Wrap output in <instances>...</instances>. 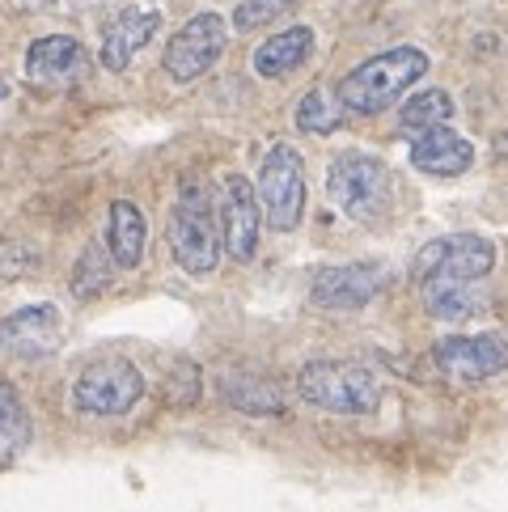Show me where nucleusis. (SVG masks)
<instances>
[{"label": "nucleus", "instance_id": "1", "mask_svg": "<svg viewBox=\"0 0 508 512\" xmlns=\"http://www.w3.org/2000/svg\"><path fill=\"white\" fill-rule=\"evenodd\" d=\"M428 64L432 60L420 47H390V51H381V56L356 64L348 77L339 81L335 98L348 115H381L386 106H394L415 81L424 77Z\"/></svg>", "mask_w": 508, "mask_h": 512}, {"label": "nucleus", "instance_id": "2", "mask_svg": "<svg viewBox=\"0 0 508 512\" xmlns=\"http://www.w3.org/2000/svg\"><path fill=\"white\" fill-rule=\"evenodd\" d=\"M326 195L356 225H386V216L394 212L390 170L373 153H339L326 166Z\"/></svg>", "mask_w": 508, "mask_h": 512}, {"label": "nucleus", "instance_id": "3", "mask_svg": "<svg viewBox=\"0 0 508 512\" xmlns=\"http://www.w3.org/2000/svg\"><path fill=\"white\" fill-rule=\"evenodd\" d=\"M297 394L331 415H373L381 407V381L352 360H310L297 373Z\"/></svg>", "mask_w": 508, "mask_h": 512}, {"label": "nucleus", "instance_id": "4", "mask_svg": "<svg viewBox=\"0 0 508 512\" xmlns=\"http://www.w3.org/2000/svg\"><path fill=\"white\" fill-rule=\"evenodd\" d=\"M166 237H170L174 263L187 276H212L216 263H221V233H216V221H212L208 191L199 182H183V191H178L170 208Z\"/></svg>", "mask_w": 508, "mask_h": 512}, {"label": "nucleus", "instance_id": "5", "mask_svg": "<svg viewBox=\"0 0 508 512\" xmlns=\"http://www.w3.org/2000/svg\"><path fill=\"white\" fill-rule=\"evenodd\" d=\"M144 398V373L123 356H98L72 377V407L94 419H119Z\"/></svg>", "mask_w": 508, "mask_h": 512}, {"label": "nucleus", "instance_id": "6", "mask_svg": "<svg viewBox=\"0 0 508 512\" xmlns=\"http://www.w3.org/2000/svg\"><path fill=\"white\" fill-rule=\"evenodd\" d=\"M254 195H259V208L271 221V229L293 233L305 216V161H301V153L288 149V144H271L263 166H259Z\"/></svg>", "mask_w": 508, "mask_h": 512}, {"label": "nucleus", "instance_id": "7", "mask_svg": "<svg viewBox=\"0 0 508 512\" xmlns=\"http://www.w3.org/2000/svg\"><path fill=\"white\" fill-rule=\"evenodd\" d=\"M496 267V246L479 233H449L437 237L420 250V259L411 263V280L415 284H428V280H466V284H479L492 276Z\"/></svg>", "mask_w": 508, "mask_h": 512}, {"label": "nucleus", "instance_id": "8", "mask_svg": "<svg viewBox=\"0 0 508 512\" xmlns=\"http://www.w3.org/2000/svg\"><path fill=\"white\" fill-rule=\"evenodd\" d=\"M225 43H229V22L221 13L204 9V13H195L187 26H178L166 56H161V68H166V77L174 85H191L216 68V60L225 56Z\"/></svg>", "mask_w": 508, "mask_h": 512}, {"label": "nucleus", "instance_id": "9", "mask_svg": "<svg viewBox=\"0 0 508 512\" xmlns=\"http://www.w3.org/2000/svg\"><path fill=\"white\" fill-rule=\"evenodd\" d=\"M432 364L449 386H479L508 373V339L496 331L483 335H449L432 347Z\"/></svg>", "mask_w": 508, "mask_h": 512}, {"label": "nucleus", "instance_id": "10", "mask_svg": "<svg viewBox=\"0 0 508 512\" xmlns=\"http://www.w3.org/2000/svg\"><path fill=\"white\" fill-rule=\"evenodd\" d=\"M221 250L229 259L250 263L254 250H259V229H263V208L259 195H254V182H246L242 174H229L221 182Z\"/></svg>", "mask_w": 508, "mask_h": 512}, {"label": "nucleus", "instance_id": "11", "mask_svg": "<svg viewBox=\"0 0 508 512\" xmlns=\"http://www.w3.org/2000/svg\"><path fill=\"white\" fill-rule=\"evenodd\" d=\"M390 271L377 263H343V267H326L314 276L310 301L318 309H360L369 305L381 288H386Z\"/></svg>", "mask_w": 508, "mask_h": 512}, {"label": "nucleus", "instance_id": "12", "mask_svg": "<svg viewBox=\"0 0 508 512\" xmlns=\"http://www.w3.org/2000/svg\"><path fill=\"white\" fill-rule=\"evenodd\" d=\"M60 335H64V322L56 305H22L0 322V347L22 360L51 356L60 347Z\"/></svg>", "mask_w": 508, "mask_h": 512}, {"label": "nucleus", "instance_id": "13", "mask_svg": "<svg viewBox=\"0 0 508 512\" xmlns=\"http://www.w3.org/2000/svg\"><path fill=\"white\" fill-rule=\"evenodd\" d=\"M85 47L72 34H43L26 47V81L30 85H47V89H64L77 85L85 77Z\"/></svg>", "mask_w": 508, "mask_h": 512}, {"label": "nucleus", "instance_id": "14", "mask_svg": "<svg viewBox=\"0 0 508 512\" xmlns=\"http://www.w3.org/2000/svg\"><path fill=\"white\" fill-rule=\"evenodd\" d=\"M161 30V13L157 9H123L111 17V26L102 30V47H98V60L106 72H127L144 47L153 43V34Z\"/></svg>", "mask_w": 508, "mask_h": 512}, {"label": "nucleus", "instance_id": "15", "mask_svg": "<svg viewBox=\"0 0 508 512\" xmlns=\"http://www.w3.org/2000/svg\"><path fill=\"white\" fill-rule=\"evenodd\" d=\"M411 166L432 178H453L475 166V144L458 136L453 127H428L411 144Z\"/></svg>", "mask_w": 508, "mask_h": 512}, {"label": "nucleus", "instance_id": "16", "mask_svg": "<svg viewBox=\"0 0 508 512\" xmlns=\"http://www.w3.org/2000/svg\"><path fill=\"white\" fill-rule=\"evenodd\" d=\"M144 246H149V221L132 199H115L106 212V254L123 271H136L144 263Z\"/></svg>", "mask_w": 508, "mask_h": 512}, {"label": "nucleus", "instance_id": "17", "mask_svg": "<svg viewBox=\"0 0 508 512\" xmlns=\"http://www.w3.org/2000/svg\"><path fill=\"white\" fill-rule=\"evenodd\" d=\"M216 394L225 398V407L250 419H280L284 415V394L276 381L259 373H221L216 377Z\"/></svg>", "mask_w": 508, "mask_h": 512}, {"label": "nucleus", "instance_id": "18", "mask_svg": "<svg viewBox=\"0 0 508 512\" xmlns=\"http://www.w3.org/2000/svg\"><path fill=\"white\" fill-rule=\"evenodd\" d=\"M310 51H314V30L310 26H288V30L271 34V39H263L259 47H254L250 64L263 81H280V77L297 72L305 60H310Z\"/></svg>", "mask_w": 508, "mask_h": 512}, {"label": "nucleus", "instance_id": "19", "mask_svg": "<svg viewBox=\"0 0 508 512\" xmlns=\"http://www.w3.org/2000/svg\"><path fill=\"white\" fill-rule=\"evenodd\" d=\"M420 297L437 322H466L487 309L483 288L466 284V280H428V284H420Z\"/></svg>", "mask_w": 508, "mask_h": 512}, {"label": "nucleus", "instance_id": "20", "mask_svg": "<svg viewBox=\"0 0 508 512\" xmlns=\"http://www.w3.org/2000/svg\"><path fill=\"white\" fill-rule=\"evenodd\" d=\"M453 119V98L445 94V89H424V94L407 98L403 115H398V123L407 127V132H428V127H445Z\"/></svg>", "mask_w": 508, "mask_h": 512}, {"label": "nucleus", "instance_id": "21", "mask_svg": "<svg viewBox=\"0 0 508 512\" xmlns=\"http://www.w3.org/2000/svg\"><path fill=\"white\" fill-rule=\"evenodd\" d=\"M343 123V106L331 89H310L301 102H297V127L310 136H331L335 127Z\"/></svg>", "mask_w": 508, "mask_h": 512}, {"label": "nucleus", "instance_id": "22", "mask_svg": "<svg viewBox=\"0 0 508 512\" xmlns=\"http://www.w3.org/2000/svg\"><path fill=\"white\" fill-rule=\"evenodd\" d=\"M106 288H111V254H106L102 246H85L77 267H72V297L89 301Z\"/></svg>", "mask_w": 508, "mask_h": 512}, {"label": "nucleus", "instance_id": "23", "mask_svg": "<svg viewBox=\"0 0 508 512\" xmlns=\"http://www.w3.org/2000/svg\"><path fill=\"white\" fill-rule=\"evenodd\" d=\"M26 445H30V415H26V407L0 415V470L13 466L17 457L26 453Z\"/></svg>", "mask_w": 508, "mask_h": 512}, {"label": "nucleus", "instance_id": "24", "mask_svg": "<svg viewBox=\"0 0 508 512\" xmlns=\"http://www.w3.org/2000/svg\"><path fill=\"white\" fill-rule=\"evenodd\" d=\"M297 9V0H242L238 9H233V30H259L267 22H276L280 13Z\"/></svg>", "mask_w": 508, "mask_h": 512}, {"label": "nucleus", "instance_id": "25", "mask_svg": "<svg viewBox=\"0 0 508 512\" xmlns=\"http://www.w3.org/2000/svg\"><path fill=\"white\" fill-rule=\"evenodd\" d=\"M199 381H204V377H199L195 364L191 360H178L174 369L166 373V398L174 402V407H191V402L199 398Z\"/></svg>", "mask_w": 508, "mask_h": 512}, {"label": "nucleus", "instance_id": "26", "mask_svg": "<svg viewBox=\"0 0 508 512\" xmlns=\"http://www.w3.org/2000/svg\"><path fill=\"white\" fill-rule=\"evenodd\" d=\"M17 407H22V398H17V390L0 381V415H9V411H17Z\"/></svg>", "mask_w": 508, "mask_h": 512}, {"label": "nucleus", "instance_id": "27", "mask_svg": "<svg viewBox=\"0 0 508 512\" xmlns=\"http://www.w3.org/2000/svg\"><path fill=\"white\" fill-rule=\"evenodd\" d=\"M64 5H68V9H98L102 0H64Z\"/></svg>", "mask_w": 508, "mask_h": 512}, {"label": "nucleus", "instance_id": "28", "mask_svg": "<svg viewBox=\"0 0 508 512\" xmlns=\"http://www.w3.org/2000/svg\"><path fill=\"white\" fill-rule=\"evenodd\" d=\"M496 149H500V157H508V136H500V140H496Z\"/></svg>", "mask_w": 508, "mask_h": 512}, {"label": "nucleus", "instance_id": "29", "mask_svg": "<svg viewBox=\"0 0 508 512\" xmlns=\"http://www.w3.org/2000/svg\"><path fill=\"white\" fill-rule=\"evenodd\" d=\"M5 98H9V85H5V81H0V102H5Z\"/></svg>", "mask_w": 508, "mask_h": 512}]
</instances>
